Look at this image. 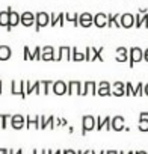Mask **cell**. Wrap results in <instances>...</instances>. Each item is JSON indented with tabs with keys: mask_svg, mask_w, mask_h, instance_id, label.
I'll return each instance as SVG.
<instances>
[{
	"mask_svg": "<svg viewBox=\"0 0 148 154\" xmlns=\"http://www.w3.org/2000/svg\"><path fill=\"white\" fill-rule=\"evenodd\" d=\"M33 154H47V149H41V151H38V149H33Z\"/></svg>",
	"mask_w": 148,
	"mask_h": 154,
	"instance_id": "cell-43",
	"label": "cell"
},
{
	"mask_svg": "<svg viewBox=\"0 0 148 154\" xmlns=\"http://www.w3.org/2000/svg\"><path fill=\"white\" fill-rule=\"evenodd\" d=\"M24 122H26V118L23 115H20V113L11 116V125H12L14 130H21L24 127Z\"/></svg>",
	"mask_w": 148,
	"mask_h": 154,
	"instance_id": "cell-11",
	"label": "cell"
},
{
	"mask_svg": "<svg viewBox=\"0 0 148 154\" xmlns=\"http://www.w3.org/2000/svg\"><path fill=\"white\" fill-rule=\"evenodd\" d=\"M39 119H41V116H38V115H36V116L27 115V116H26V127H27V128H32V127H33V128H36V130L41 128Z\"/></svg>",
	"mask_w": 148,
	"mask_h": 154,
	"instance_id": "cell-20",
	"label": "cell"
},
{
	"mask_svg": "<svg viewBox=\"0 0 148 154\" xmlns=\"http://www.w3.org/2000/svg\"><path fill=\"white\" fill-rule=\"evenodd\" d=\"M12 115H0V125L2 128H6L8 127V119H11Z\"/></svg>",
	"mask_w": 148,
	"mask_h": 154,
	"instance_id": "cell-33",
	"label": "cell"
},
{
	"mask_svg": "<svg viewBox=\"0 0 148 154\" xmlns=\"http://www.w3.org/2000/svg\"><path fill=\"white\" fill-rule=\"evenodd\" d=\"M103 128H106L107 131H109V128H112V118L110 116H104V118L98 116L97 118V130L100 131Z\"/></svg>",
	"mask_w": 148,
	"mask_h": 154,
	"instance_id": "cell-15",
	"label": "cell"
},
{
	"mask_svg": "<svg viewBox=\"0 0 148 154\" xmlns=\"http://www.w3.org/2000/svg\"><path fill=\"white\" fill-rule=\"evenodd\" d=\"M0 26L2 27H8L9 26V12L8 11L0 12Z\"/></svg>",
	"mask_w": 148,
	"mask_h": 154,
	"instance_id": "cell-26",
	"label": "cell"
},
{
	"mask_svg": "<svg viewBox=\"0 0 148 154\" xmlns=\"http://www.w3.org/2000/svg\"><path fill=\"white\" fill-rule=\"evenodd\" d=\"M62 154H77V151H72V149H63Z\"/></svg>",
	"mask_w": 148,
	"mask_h": 154,
	"instance_id": "cell-42",
	"label": "cell"
},
{
	"mask_svg": "<svg viewBox=\"0 0 148 154\" xmlns=\"http://www.w3.org/2000/svg\"><path fill=\"white\" fill-rule=\"evenodd\" d=\"M103 50H104L103 47H98V48H95V47H86V50H85L86 60H88V62H92V60H100V62H103V60H104L103 56H101Z\"/></svg>",
	"mask_w": 148,
	"mask_h": 154,
	"instance_id": "cell-1",
	"label": "cell"
},
{
	"mask_svg": "<svg viewBox=\"0 0 148 154\" xmlns=\"http://www.w3.org/2000/svg\"><path fill=\"white\" fill-rule=\"evenodd\" d=\"M33 92L36 95H41V82H26V95H30Z\"/></svg>",
	"mask_w": 148,
	"mask_h": 154,
	"instance_id": "cell-12",
	"label": "cell"
},
{
	"mask_svg": "<svg viewBox=\"0 0 148 154\" xmlns=\"http://www.w3.org/2000/svg\"><path fill=\"white\" fill-rule=\"evenodd\" d=\"M23 57H24L26 60H30V59H32V51L29 50V47H24V48H23Z\"/></svg>",
	"mask_w": 148,
	"mask_h": 154,
	"instance_id": "cell-35",
	"label": "cell"
},
{
	"mask_svg": "<svg viewBox=\"0 0 148 154\" xmlns=\"http://www.w3.org/2000/svg\"><path fill=\"white\" fill-rule=\"evenodd\" d=\"M6 11L9 12V26L6 27V30H8V32H11V30H12V27H15V26H18V24L21 23V14H18V12L12 11V8H11V6H9Z\"/></svg>",
	"mask_w": 148,
	"mask_h": 154,
	"instance_id": "cell-7",
	"label": "cell"
},
{
	"mask_svg": "<svg viewBox=\"0 0 148 154\" xmlns=\"http://www.w3.org/2000/svg\"><path fill=\"white\" fill-rule=\"evenodd\" d=\"M97 83L95 82H85V86L82 89V95H97Z\"/></svg>",
	"mask_w": 148,
	"mask_h": 154,
	"instance_id": "cell-18",
	"label": "cell"
},
{
	"mask_svg": "<svg viewBox=\"0 0 148 154\" xmlns=\"http://www.w3.org/2000/svg\"><path fill=\"white\" fill-rule=\"evenodd\" d=\"M77 154H83V151H77Z\"/></svg>",
	"mask_w": 148,
	"mask_h": 154,
	"instance_id": "cell-54",
	"label": "cell"
},
{
	"mask_svg": "<svg viewBox=\"0 0 148 154\" xmlns=\"http://www.w3.org/2000/svg\"><path fill=\"white\" fill-rule=\"evenodd\" d=\"M12 54V50L11 47L8 45H0V60H8Z\"/></svg>",
	"mask_w": 148,
	"mask_h": 154,
	"instance_id": "cell-25",
	"label": "cell"
},
{
	"mask_svg": "<svg viewBox=\"0 0 148 154\" xmlns=\"http://www.w3.org/2000/svg\"><path fill=\"white\" fill-rule=\"evenodd\" d=\"M54 56H56V51L51 45H45L41 48V60H45V62L54 60Z\"/></svg>",
	"mask_w": 148,
	"mask_h": 154,
	"instance_id": "cell-10",
	"label": "cell"
},
{
	"mask_svg": "<svg viewBox=\"0 0 148 154\" xmlns=\"http://www.w3.org/2000/svg\"><path fill=\"white\" fill-rule=\"evenodd\" d=\"M95 128V118L92 115H85L82 118V134L85 136L86 131H91Z\"/></svg>",
	"mask_w": 148,
	"mask_h": 154,
	"instance_id": "cell-6",
	"label": "cell"
},
{
	"mask_svg": "<svg viewBox=\"0 0 148 154\" xmlns=\"http://www.w3.org/2000/svg\"><path fill=\"white\" fill-rule=\"evenodd\" d=\"M20 24H23L24 27L33 26V24H35V14H32V12H29V11L23 12V14H21V23H20Z\"/></svg>",
	"mask_w": 148,
	"mask_h": 154,
	"instance_id": "cell-16",
	"label": "cell"
},
{
	"mask_svg": "<svg viewBox=\"0 0 148 154\" xmlns=\"http://www.w3.org/2000/svg\"><path fill=\"white\" fill-rule=\"evenodd\" d=\"M97 94L100 97H106V95H112V88H98Z\"/></svg>",
	"mask_w": 148,
	"mask_h": 154,
	"instance_id": "cell-31",
	"label": "cell"
},
{
	"mask_svg": "<svg viewBox=\"0 0 148 154\" xmlns=\"http://www.w3.org/2000/svg\"><path fill=\"white\" fill-rule=\"evenodd\" d=\"M106 154H119V151H115V149H110V151H106Z\"/></svg>",
	"mask_w": 148,
	"mask_h": 154,
	"instance_id": "cell-47",
	"label": "cell"
},
{
	"mask_svg": "<svg viewBox=\"0 0 148 154\" xmlns=\"http://www.w3.org/2000/svg\"><path fill=\"white\" fill-rule=\"evenodd\" d=\"M142 26H145V29H148V14L142 15Z\"/></svg>",
	"mask_w": 148,
	"mask_h": 154,
	"instance_id": "cell-39",
	"label": "cell"
},
{
	"mask_svg": "<svg viewBox=\"0 0 148 154\" xmlns=\"http://www.w3.org/2000/svg\"><path fill=\"white\" fill-rule=\"evenodd\" d=\"M9 154H17V151H14V149H9Z\"/></svg>",
	"mask_w": 148,
	"mask_h": 154,
	"instance_id": "cell-52",
	"label": "cell"
},
{
	"mask_svg": "<svg viewBox=\"0 0 148 154\" xmlns=\"http://www.w3.org/2000/svg\"><path fill=\"white\" fill-rule=\"evenodd\" d=\"M72 60H76V62L86 60V56H85V53H80L77 50V47H72Z\"/></svg>",
	"mask_w": 148,
	"mask_h": 154,
	"instance_id": "cell-28",
	"label": "cell"
},
{
	"mask_svg": "<svg viewBox=\"0 0 148 154\" xmlns=\"http://www.w3.org/2000/svg\"><path fill=\"white\" fill-rule=\"evenodd\" d=\"M2 88H3V83H2V79H0V94H2V91H3Z\"/></svg>",
	"mask_w": 148,
	"mask_h": 154,
	"instance_id": "cell-50",
	"label": "cell"
},
{
	"mask_svg": "<svg viewBox=\"0 0 148 154\" xmlns=\"http://www.w3.org/2000/svg\"><path fill=\"white\" fill-rule=\"evenodd\" d=\"M140 60H143V50L139 48V47H131L128 50V65H130V68H133V65L140 62Z\"/></svg>",
	"mask_w": 148,
	"mask_h": 154,
	"instance_id": "cell-2",
	"label": "cell"
},
{
	"mask_svg": "<svg viewBox=\"0 0 148 154\" xmlns=\"http://www.w3.org/2000/svg\"><path fill=\"white\" fill-rule=\"evenodd\" d=\"M53 82L50 80H41V94L42 95H48V89H50V85Z\"/></svg>",
	"mask_w": 148,
	"mask_h": 154,
	"instance_id": "cell-29",
	"label": "cell"
},
{
	"mask_svg": "<svg viewBox=\"0 0 148 154\" xmlns=\"http://www.w3.org/2000/svg\"><path fill=\"white\" fill-rule=\"evenodd\" d=\"M116 62H125L128 60V50L125 47H118L116 48Z\"/></svg>",
	"mask_w": 148,
	"mask_h": 154,
	"instance_id": "cell-24",
	"label": "cell"
},
{
	"mask_svg": "<svg viewBox=\"0 0 148 154\" xmlns=\"http://www.w3.org/2000/svg\"><path fill=\"white\" fill-rule=\"evenodd\" d=\"M145 118H148V112H140L139 113V119H145Z\"/></svg>",
	"mask_w": 148,
	"mask_h": 154,
	"instance_id": "cell-41",
	"label": "cell"
},
{
	"mask_svg": "<svg viewBox=\"0 0 148 154\" xmlns=\"http://www.w3.org/2000/svg\"><path fill=\"white\" fill-rule=\"evenodd\" d=\"M53 92L56 95H65L68 92V83L62 82V80H57L53 83Z\"/></svg>",
	"mask_w": 148,
	"mask_h": 154,
	"instance_id": "cell-14",
	"label": "cell"
},
{
	"mask_svg": "<svg viewBox=\"0 0 148 154\" xmlns=\"http://www.w3.org/2000/svg\"><path fill=\"white\" fill-rule=\"evenodd\" d=\"M94 26H97L98 29L107 27V15L104 12H98L97 15H94Z\"/></svg>",
	"mask_w": 148,
	"mask_h": 154,
	"instance_id": "cell-17",
	"label": "cell"
},
{
	"mask_svg": "<svg viewBox=\"0 0 148 154\" xmlns=\"http://www.w3.org/2000/svg\"><path fill=\"white\" fill-rule=\"evenodd\" d=\"M82 89H83V85L82 82L79 80H71L68 82V95H82Z\"/></svg>",
	"mask_w": 148,
	"mask_h": 154,
	"instance_id": "cell-8",
	"label": "cell"
},
{
	"mask_svg": "<svg viewBox=\"0 0 148 154\" xmlns=\"http://www.w3.org/2000/svg\"><path fill=\"white\" fill-rule=\"evenodd\" d=\"M50 24V15L47 14V12H38L36 15H35V30L36 32H39L42 27H45V26H48Z\"/></svg>",
	"mask_w": 148,
	"mask_h": 154,
	"instance_id": "cell-3",
	"label": "cell"
},
{
	"mask_svg": "<svg viewBox=\"0 0 148 154\" xmlns=\"http://www.w3.org/2000/svg\"><path fill=\"white\" fill-rule=\"evenodd\" d=\"M121 15L119 14H109L107 15V27H118L121 29Z\"/></svg>",
	"mask_w": 148,
	"mask_h": 154,
	"instance_id": "cell-23",
	"label": "cell"
},
{
	"mask_svg": "<svg viewBox=\"0 0 148 154\" xmlns=\"http://www.w3.org/2000/svg\"><path fill=\"white\" fill-rule=\"evenodd\" d=\"M119 21H121V27H124V29H130V27H133V24H134V15L133 14H122L121 15V18H119Z\"/></svg>",
	"mask_w": 148,
	"mask_h": 154,
	"instance_id": "cell-13",
	"label": "cell"
},
{
	"mask_svg": "<svg viewBox=\"0 0 148 154\" xmlns=\"http://www.w3.org/2000/svg\"><path fill=\"white\" fill-rule=\"evenodd\" d=\"M134 154H148V151H136Z\"/></svg>",
	"mask_w": 148,
	"mask_h": 154,
	"instance_id": "cell-49",
	"label": "cell"
},
{
	"mask_svg": "<svg viewBox=\"0 0 148 154\" xmlns=\"http://www.w3.org/2000/svg\"><path fill=\"white\" fill-rule=\"evenodd\" d=\"M11 94L20 95L21 98H26V82L24 80H21V82L12 80L11 82Z\"/></svg>",
	"mask_w": 148,
	"mask_h": 154,
	"instance_id": "cell-4",
	"label": "cell"
},
{
	"mask_svg": "<svg viewBox=\"0 0 148 154\" xmlns=\"http://www.w3.org/2000/svg\"><path fill=\"white\" fill-rule=\"evenodd\" d=\"M79 15L80 14H76V12H74V14H65V20L66 21H69V23H72V26H79Z\"/></svg>",
	"mask_w": 148,
	"mask_h": 154,
	"instance_id": "cell-27",
	"label": "cell"
},
{
	"mask_svg": "<svg viewBox=\"0 0 148 154\" xmlns=\"http://www.w3.org/2000/svg\"><path fill=\"white\" fill-rule=\"evenodd\" d=\"M71 60L72 59V48L71 47H66V45H62L57 48V53L54 56V60Z\"/></svg>",
	"mask_w": 148,
	"mask_h": 154,
	"instance_id": "cell-5",
	"label": "cell"
},
{
	"mask_svg": "<svg viewBox=\"0 0 148 154\" xmlns=\"http://www.w3.org/2000/svg\"><path fill=\"white\" fill-rule=\"evenodd\" d=\"M63 21H65V14L60 12V14H50V26L54 27L57 24H60V27L63 26Z\"/></svg>",
	"mask_w": 148,
	"mask_h": 154,
	"instance_id": "cell-21",
	"label": "cell"
},
{
	"mask_svg": "<svg viewBox=\"0 0 148 154\" xmlns=\"http://www.w3.org/2000/svg\"><path fill=\"white\" fill-rule=\"evenodd\" d=\"M124 121H125V119H124V116H121V115L112 118V130H115V131H122V130H125Z\"/></svg>",
	"mask_w": 148,
	"mask_h": 154,
	"instance_id": "cell-22",
	"label": "cell"
},
{
	"mask_svg": "<svg viewBox=\"0 0 148 154\" xmlns=\"http://www.w3.org/2000/svg\"><path fill=\"white\" fill-rule=\"evenodd\" d=\"M83 154H95V151L94 149H86V151H83Z\"/></svg>",
	"mask_w": 148,
	"mask_h": 154,
	"instance_id": "cell-46",
	"label": "cell"
},
{
	"mask_svg": "<svg viewBox=\"0 0 148 154\" xmlns=\"http://www.w3.org/2000/svg\"><path fill=\"white\" fill-rule=\"evenodd\" d=\"M112 95L115 97H122L125 95V83L122 82H115L112 85Z\"/></svg>",
	"mask_w": 148,
	"mask_h": 154,
	"instance_id": "cell-19",
	"label": "cell"
},
{
	"mask_svg": "<svg viewBox=\"0 0 148 154\" xmlns=\"http://www.w3.org/2000/svg\"><path fill=\"white\" fill-rule=\"evenodd\" d=\"M131 152H133V151H128V152H127V154H131ZM119 154H125V152H124V151H121V152H119Z\"/></svg>",
	"mask_w": 148,
	"mask_h": 154,
	"instance_id": "cell-53",
	"label": "cell"
},
{
	"mask_svg": "<svg viewBox=\"0 0 148 154\" xmlns=\"http://www.w3.org/2000/svg\"><path fill=\"white\" fill-rule=\"evenodd\" d=\"M131 91H133V85L130 82L125 83V95H131Z\"/></svg>",
	"mask_w": 148,
	"mask_h": 154,
	"instance_id": "cell-37",
	"label": "cell"
},
{
	"mask_svg": "<svg viewBox=\"0 0 148 154\" xmlns=\"http://www.w3.org/2000/svg\"><path fill=\"white\" fill-rule=\"evenodd\" d=\"M131 95H136V97L143 95V85H142V83H137V86H136V88H133Z\"/></svg>",
	"mask_w": 148,
	"mask_h": 154,
	"instance_id": "cell-30",
	"label": "cell"
},
{
	"mask_svg": "<svg viewBox=\"0 0 148 154\" xmlns=\"http://www.w3.org/2000/svg\"><path fill=\"white\" fill-rule=\"evenodd\" d=\"M92 24H94V15H91L89 12H83V14L79 15V26L88 29V27H91Z\"/></svg>",
	"mask_w": 148,
	"mask_h": 154,
	"instance_id": "cell-9",
	"label": "cell"
},
{
	"mask_svg": "<svg viewBox=\"0 0 148 154\" xmlns=\"http://www.w3.org/2000/svg\"><path fill=\"white\" fill-rule=\"evenodd\" d=\"M0 154H9V149H6V148H0Z\"/></svg>",
	"mask_w": 148,
	"mask_h": 154,
	"instance_id": "cell-44",
	"label": "cell"
},
{
	"mask_svg": "<svg viewBox=\"0 0 148 154\" xmlns=\"http://www.w3.org/2000/svg\"><path fill=\"white\" fill-rule=\"evenodd\" d=\"M98 88H112V86H110V83H109V82H104V80H103V82H100V83H98Z\"/></svg>",
	"mask_w": 148,
	"mask_h": 154,
	"instance_id": "cell-40",
	"label": "cell"
},
{
	"mask_svg": "<svg viewBox=\"0 0 148 154\" xmlns=\"http://www.w3.org/2000/svg\"><path fill=\"white\" fill-rule=\"evenodd\" d=\"M39 122H41V128H42V130L47 128V116H41Z\"/></svg>",
	"mask_w": 148,
	"mask_h": 154,
	"instance_id": "cell-38",
	"label": "cell"
},
{
	"mask_svg": "<svg viewBox=\"0 0 148 154\" xmlns=\"http://www.w3.org/2000/svg\"><path fill=\"white\" fill-rule=\"evenodd\" d=\"M30 60H41V47H35L32 51V59Z\"/></svg>",
	"mask_w": 148,
	"mask_h": 154,
	"instance_id": "cell-34",
	"label": "cell"
},
{
	"mask_svg": "<svg viewBox=\"0 0 148 154\" xmlns=\"http://www.w3.org/2000/svg\"><path fill=\"white\" fill-rule=\"evenodd\" d=\"M134 26L139 29V27H142V15L140 14H136L134 15Z\"/></svg>",
	"mask_w": 148,
	"mask_h": 154,
	"instance_id": "cell-36",
	"label": "cell"
},
{
	"mask_svg": "<svg viewBox=\"0 0 148 154\" xmlns=\"http://www.w3.org/2000/svg\"><path fill=\"white\" fill-rule=\"evenodd\" d=\"M47 154H56V151H53V149H48V151H47Z\"/></svg>",
	"mask_w": 148,
	"mask_h": 154,
	"instance_id": "cell-51",
	"label": "cell"
},
{
	"mask_svg": "<svg viewBox=\"0 0 148 154\" xmlns=\"http://www.w3.org/2000/svg\"><path fill=\"white\" fill-rule=\"evenodd\" d=\"M143 94L148 97V83H146V85H145V88H143Z\"/></svg>",
	"mask_w": 148,
	"mask_h": 154,
	"instance_id": "cell-48",
	"label": "cell"
},
{
	"mask_svg": "<svg viewBox=\"0 0 148 154\" xmlns=\"http://www.w3.org/2000/svg\"><path fill=\"white\" fill-rule=\"evenodd\" d=\"M137 128L139 131H148V119H139Z\"/></svg>",
	"mask_w": 148,
	"mask_h": 154,
	"instance_id": "cell-32",
	"label": "cell"
},
{
	"mask_svg": "<svg viewBox=\"0 0 148 154\" xmlns=\"http://www.w3.org/2000/svg\"><path fill=\"white\" fill-rule=\"evenodd\" d=\"M143 59L148 62V48H145V51H143Z\"/></svg>",
	"mask_w": 148,
	"mask_h": 154,
	"instance_id": "cell-45",
	"label": "cell"
}]
</instances>
